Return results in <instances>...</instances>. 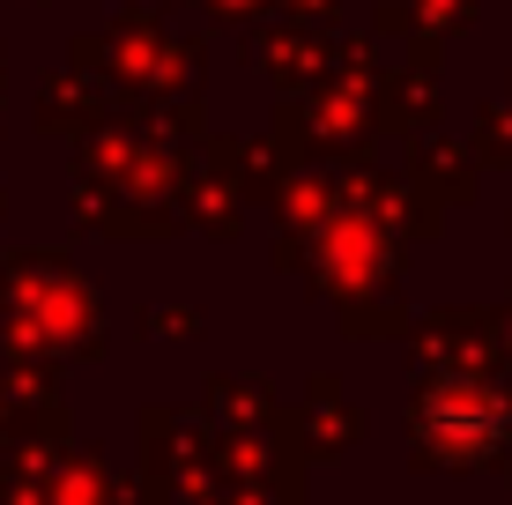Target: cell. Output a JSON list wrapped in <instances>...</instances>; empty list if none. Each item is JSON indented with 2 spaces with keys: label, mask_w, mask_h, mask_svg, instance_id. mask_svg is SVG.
<instances>
[{
  "label": "cell",
  "mask_w": 512,
  "mask_h": 505,
  "mask_svg": "<svg viewBox=\"0 0 512 505\" xmlns=\"http://www.w3.org/2000/svg\"><path fill=\"white\" fill-rule=\"evenodd\" d=\"M416 439L453 468L490 461L505 446V394L490 379H438L416 394Z\"/></svg>",
  "instance_id": "cell-1"
}]
</instances>
